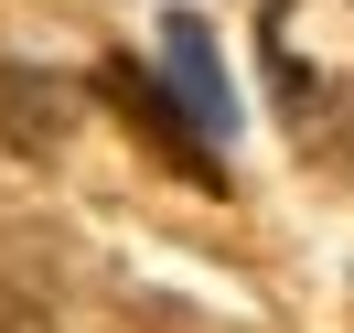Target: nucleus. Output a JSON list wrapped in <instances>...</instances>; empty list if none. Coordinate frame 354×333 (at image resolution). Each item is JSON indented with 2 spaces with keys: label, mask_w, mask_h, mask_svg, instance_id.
Here are the masks:
<instances>
[{
  "label": "nucleus",
  "mask_w": 354,
  "mask_h": 333,
  "mask_svg": "<svg viewBox=\"0 0 354 333\" xmlns=\"http://www.w3.org/2000/svg\"><path fill=\"white\" fill-rule=\"evenodd\" d=\"M161 87L194 108V140H236V97H225V65H215V33L204 22L161 33Z\"/></svg>",
  "instance_id": "1"
},
{
  "label": "nucleus",
  "mask_w": 354,
  "mask_h": 333,
  "mask_svg": "<svg viewBox=\"0 0 354 333\" xmlns=\"http://www.w3.org/2000/svg\"><path fill=\"white\" fill-rule=\"evenodd\" d=\"M65 129H75V87H54V75H32V65H0V140L65 151Z\"/></svg>",
  "instance_id": "2"
},
{
  "label": "nucleus",
  "mask_w": 354,
  "mask_h": 333,
  "mask_svg": "<svg viewBox=\"0 0 354 333\" xmlns=\"http://www.w3.org/2000/svg\"><path fill=\"white\" fill-rule=\"evenodd\" d=\"M0 333H54V312L22 301V290H0Z\"/></svg>",
  "instance_id": "3"
}]
</instances>
